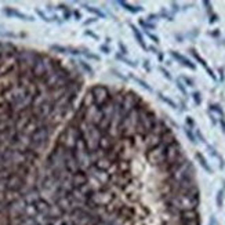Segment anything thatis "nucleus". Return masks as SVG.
<instances>
[{
  "label": "nucleus",
  "instance_id": "f257e3e1",
  "mask_svg": "<svg viewBox=\"0 0 225 225\" xmlns=\"http://www.w3.org/2000/svg\"><path fill=\"white\" fill-rule=\"evenodd\" d=\"M145 157L152 166H155V167L162 166L166 162V147L160 144L153 149L145 151Z\"/></svg>",
  "mask_w": 225,
  "mask_h": 225
},
{
  "label": "nucleus",
  "instance_id": "f03ea898",
  "mask_svg": "<svg viewBox=\"0 0 225 225\" xmlns=\"http://www.w3.org/2000/svg\"><path fill=\"white\" fill-rule=\"evenodd\" d=\"M94 97V104L95 105H102L105 101H108L110 94H112V87L105 84H94L88 88Z\"/></svg>",
  "mask_w": 225,
  "mask_h": 225
},
{
  "label": "nucleus",
  "instance_id": "7ed1b4c3",
  "mask_svg": "<svg viewBox=\"0 0 225 225\" xmlns=\"http://www.w3.org/2000/svg\"><path fill=\"white\" fill-rule=\"evenodd\" d=\"M182 155H184V151L178 141L166 148V162H174Z\"/></svg>",
  "mask_w": 225,
  "mask_h": 225
},
{
  "label": "nucleus",
  "instance_id": "20e7f679",
  "mask_svg": "<svg viewBox=\"0 0 225 225\" xmlns=\"http://www.w3.org/2000/svg\"><path fill=\"white\" fill-rule=\"evenodd\" d=\"M3 13L7 17H15V18H19V19H23V21H33L35 19L31 15H26V14H23V13H21V11H18V10H15V8H13V7L3 8Z\"/></svg>",
  "mask_w": 225,
  "mask_h": 225
},
{
  "label": "nucleus",
  "instance_id": "39448f33",
  "mask_svg": "<svg viewBox=\"0 0 225 225\" xmlns=\"http://www.w3.org/2000/svg\"><path fill=\"white\" fill-rule=\"evenodd\" d=\"M170 54H171V57L173 58H175L178 62H181L184 66H186V68H189V69H192V70H195L196 69V66H195V64H192V62L189 61L186 57H184V55H181L179 53H177V51H170Z\"/></svg>",
  "mask_w": 225,
  "mask_h": 225
},
{
  "label": "nucleus",
  "instance_id": "423d86ee",
  "mask_svg": "<svg viewBox=\"0 0 225 225\" xmlns=\"http://www.w3.org/2000/svg\"><path fill=\"white\" fill-rule=\"evenodd\" d=\"M174 142H177V138H175V135H174L173 130L170 129V130H167V131L162 135V145H164V147L167 148L169 145L174 144Z\"/></svg>",
  "mask_w": 225,
  "mask_h": 225
},
{
  "label": "nucleus",
  "instance_id": "0eeeda50",
  "mask_svg": "<svg viewBox=\"0 0 225 225\" xmlns=\"http://www.w3.org/2000/svg\"><path fill=\"white\" fill-rule=\"evenodd\" d=\"M130 28L133 29V33H134V36H135V40L138 42V44H140L144 50H147L148 47H147V44H145V42H144V38H142V35L140 33V31L137 29V26L135 25H133V23H130Z\"/></svg>",
  "mask_w": 225,
  "mask_h": 225
},
{
  "label": "nucleus",
  "instance_id": "6e6552de",
  "mask_svg": "<svg viewBox=\"0 0 225 225\" xmlns=\"http://www.w3.org/2000/svg\"><path fill=\"white\" fill-rule=\"evenodd\" d=\"M195 156H196V159L199 160V163H200V166H202L203 169L207 171L209 174H211V173H213V169H211V167L209 166L207 160H206V157H204V156H203L200 152H196V155H195Z\"/></svg>",
  "mask_w": 225,
  "mask_h": 225
},
{
  "label": "nucleus",
  "instance_id": "1a4fd4ad",
  "mask_svg": "<svg viewBox=\"0 0 225 225\" xmlns=\"http://www.w3.org/2000/svg\"><path fill=\"white\" fill-rule=\"evenodd\" d=\"M80 104H82L83 106H86V108L94 104V97H93V94H91V91H90V90H87V91L84 93V95H83V98H82Z\"/></svg>",
  "mask_w": 225,
  "mask_h": 225
},
{
  "label": "nucleus",
  "instance_id": "9d476101",
  "mask_svg": "<svg viewBox=\"0 0 225 225\" xmlns=\"http://www.w3.org/2000/svg\"><path fill=\"white\" fill-rule=\"evenodd\" d=\"M119 4L120 6H123L127 11H130L133 14H135V13H138V11H142V7H138V6H131V4H129V3H126V1H119Z\"/></svg>",
  "mask_w": 225,
  "mask_h": 225
},
{
  "label": "nucleus",
  "instance_id": "9b49d317",
  "mask_svg": "<svg viewBox=\"0 0 225 225\" xmlns=\"http://www.w3.org/2000/svg\"><path fill=\"white\" fill-rule=\"evenodd\" d=\"M78 62H79V66L84 70L86 73H88L90 76H93V75H94V69L91 68V66H90V65H88V64H87V62L84 61V60H80V61H78Z\"/></svg>",
  "mask_w": 225,
  "mask_h": 225
},
{
  "label": "nucleus",
  "instance_id": "f8f14e48",
  "mask_svg": "<svg viewBox=\"0 0 225 225\" xmlns=\"http://www.w3.org/2000/svg\"><path fill=\"white\" fill-rule=\"evenodd\" d=\"M86 7V10L88 11V13H91V14H94L95 17H98V18H106V15L102 13L101 10H98V8H93V7H90L88 4H86L84 6Z\"/></svg>",
  "mask_w": 225,
  "mask_h": 225
},
{
  "label": "nucleus",
  "instance_id": "ddd939ff",
  "mask_svg": "<svg viewBox=\"0 0 225 225\" xmlns=\"http://www.w3.org/2000/svg\"><path fill=\"white\" fill-rule=\"evenodd\" d=\"M116 60H119V61H122V62H124L126 65H130V66H133V68H135L137 66V64L134 61H130V60H127L124 55H122V54H116Z\"/></svg>",
  "mask_w": 225,
  "mask_h": 225
},
{
  "label": "nucleus",
  "instance_id": "4468645a",
  "mask_svg": "<svg viewBox=\"0 0 225 225\" xmlns=\"http://www.w3.org/2000/svg\"><path fill=\"white\" fill-rule=\"evenodd\" d=\"M191 54L194 55L195 58H196V60H198V61L200 62V64H202L203 66H204V69H207V68H209V66H207V64H206V61H204V60H203L202 57H200V55L198 54V51H196V50H195V48H191Z\"/></svg>",
  "mask_w": 225,
  "mask_h": 225
},
{
  "label": "nucleus",
  "instance_id": "2eb2a0df",
  "mask_svg": "<svg viewBox=\"0 0 225 225\" xmlns=\"http://www.w3.org/2000/svg\"><path fill=\"white\" fill-rule=\"evenodd\" d=\"M50 50H51V51H55V53H61V54L68 53L66 47H62V46H60V44H53V46H50Z\"/></svg>",
  "mask_w": 225,
  "mask_h": 225
},
{
  "label": "nucleus",
  "instance_id": "dca6fc26",
  "mask_svg": "<svg viewBox=\"0 0 225 225\" xmlns=\"http://www.w3.org/2000/svg\"><path fill=\"white\" fill-rule=\"evenodd\" d=\"M83 54H84V57H87L88 60H94V61H100L101 58H100V55H97V54H93V53H90L87 48H84L83 51H82Z\"/></svg>",
  "mask_w": 225,
  "mask_h": 225
},
{
  "label": "nucleus",
  "instance_id": "f3484780",
  "mask_svg": "<svg viewBox=\"0 0 225 225\" xmlns=\"http://www.w3.org/2000/svg\"><path fill=\"white\" fill-rule=\"evenodd\" d=\"M159 98H160V100H162V101H164L166 102V104H169V105H170L171 108H177V104H175V102L173 101V100H170V98H167V97H166V95H163V94L162 93H159Z\"/></svg>",
  "mask_w": 225,
  "mask_h": 225
},
{
  "label": "nucleus",
  "instance_id": "a211bd4d",
  "mask_svg": "<svg viewBox=\"0 0 225 225\" xmlns=\"http://www.w3.org/2000/svg\"><path fill=\"white\" fill-rule=\"evenodd\" d=\"M131 78L134 79V80H135V82H137V83H138L141 87H144V88H145V90H148V91H152V87H151V86H148L147 82H144V80H141V79L135 78V76H131Z\"/></svg>",
  "mask_w": 225,
  "mask_h": 225
},
{
  "label": "nucleus",
  "instance_id": "6ab92c4d",
  "mask_svg": "<svg viewBox=\"0 0 225 225\" xmlns=\"http://www.w3.org/2000/svg\"><path fill=\"white\" fill-rule=\"evenodd\" d=\"M210 110H214V112H217L221 117H224V110L220 108V105H217V104H211V105H210Z\"/></svg>",
  "mask_w": 225,
  "mask_h": 225
},
{
  "label": "nucleus",
  "instance_id": "aec40b11",
  "mask_svg": "<svg viewBox=\"0 0 225 225\" xmlns=\"http://www.w3.org/2000/svg\"><path fill=\"white\" fill-rule=\"evenodd\" d=\"M138 22H140V25L144 28V29H156V25L149 23V22H147V21H144V19H140Z\"/></svg>",
  "mask_w": 225,
  "mask_h": 225
},
{
  "label": "nucleus",
  "instance_id": "412c9836",
  "mask_svg": "<svg viewBox=\"0 0 225 225\" xmlns=\"http://www.w3.org/2000/svg\"><path fill=\"white\" fill-rule=\"evenodd\" d=\"M184 131H185V134H186V137H188V140L191 141V142H196V137L194 135V133L191 131V129H188V127H185L184 129Z\"/></svg>",
  "mask_w": 225,
  "mask_h": 225
},
{
  "label": "nucleus",
  "instance_id": "4be33fe9",
  "mask_svg": "<svg viewBox=\"0 0 225 225\" xmlns=\"http://www.w3.org/2000/svg\"><path fill=\"white\" fill-rule=\"evenodd\" d=\"M192 98H194V101L196 105H200V104H202V97H200V93H199V91H195V93L192 94Z\"/></svg>",
  "mask_w": 225,
  "mask_h": 225
},
{
  "label": "nucleus",
  "instance_id": "5701e85b",
  "mask_svg": "<svg viewBox=\"0 0 225 225\" xmlns=\"http://www.w3.org/2000/svg\"><path fill=\"white\" fill-rule=\"evenodd\" d=\"M222 196H224V189H220L217 194V206L218 207L222 206Z\"/></svg>",
  "mask_w": 225,
  "mask_h": 225
},
{
  "label": "nucleus",
  "instance_id": "b1692460",
  "mask_svg": "<svg viewBox=\"0 0 225 225\" xmlns=\"http://www.w3.org/2000/svg\"><path fill=\"white\" fill-rule=\"evenodd\" d=\"M185 122H186V127H188V129H194V127H195V120L191 116L186 117Z\"/></svg>",
  "mask_w": 225,
  "mask_h": 225
},
{
  "label": "nucleus",
  "instance_id": "393cba45",
  "mask_svg": "<svg viewBox=\"0 0 225 225\" xmlns=\"http://www.w3.org/2000/svg\"><path fill=\"white\" fill-rule=\"evenodd\" d=\"M159 70L163 73V76L167 79V80H173V78H171V75L169 73V70H167V69H164V68H162V66H160V68H159Z\"/></svg>",
  "mask_w": 225,
  "mask_h": 225
},
{
  "label": "nucleus",
  "instance_id": "a878e982",
  "mask_svg": "<svg viewBox=\"0 0 225 225\" xmlns=\"http://www.w3.org/2000/svg\"><path fill=\"white\" fill-rule=\"evenodd\" d=\"M177 87H178V88H179V91H181V93L184 94V95H186V88L184 87V84L181 83V80H177Z\"/></svg>",
  "mask_w": 225,
  "mask_h": 225
},
{
  "label": "nucleus",
  "instance_id": "bb28decb",
  "mask_svg": "<svg viewBox=\"0 0 225 225\" xmlns=\"http://www.w3.org/2000/svg\"><path fill=\"white\" fill-rule=\"evenodd\" d=\"M182 80H184V82L186 83V86H191V87H192V86H195V82L191 78H188V76H182Z\"/></svg>",
  "mask_w": 225,
  "mask_h": 225
},
{
  "label": "nucleus",
  "instance_id": "cd10ccee",
  "mask_svg": "<svg viewBox=\"0 0 225 225\" xmlns=\"http://www.w3.org/2000/svg\"><path fill=\"white\" fill-rule=\"evenodd\" d=\"M100 50H101V53H104V54H109V53H110V48H109V46H105V44L100 46Z\"/></svg>",
  "mask_w": 225,
  "mask_h": 225
},
{
  "label": "nucleus",
  "instance_id": "c85d7f7f",
  "mask_svg": "<svg viewBox=\"0 0 225 225\" xmlns=\"http://www.w3.org/2000/svg\"><path fill=\"white\" fill-rule=\"evenodd\" d=\"M84 35H86V36H90V38H93V39H95V40L100 39V38H98V35H95V33H94V32H91V31H86Z\"/></svg>",
  "mask_w": 225,
  "mask_h": 225
},
{
  "label": "nucleus",
  "instance_id": "c756f323",
  "mask_svg": "<svg viewBox=\"0 0 225 225\" xmlns=\"http://www.w3.org/2000/svg\"><path fill=\"white\" fill-rule=\"evenodd\" d=\"M66 50H68V53H70V54H73V55L80 54V51H79L78 48H73V47H66Z\"/></svg>",
  "mask_w": 225,
  "mask_h": 225
},
{
  "label": "nucleus",
  "instance_id": "7c9ffc66",
  "mask_svg": "<svg viewBox=\"0 0 225 225\" xmlns=\"http://www.w3.org/2000/svg\"><path fill=\"white\" fill-rule=\"evenodd\" d=\"M36 13H38V15H40L42 18H43V19H44V21H47V22H50V21H51L50 18H47V17L44 15V13H43V11H40V10H36Z\"/></svg>",
  "mask_w": 225,
  "mask_h": 225
},
{
  "label": "nucleus",
  "instance_id": "2f4dec72",
  "mask_svg": "<svg viewBox=\"0 0 225 225\" xmlns=\"http://www.w3.org/2000/svg\"><path fill=\"white\" fill-rule=\"evenodd\" d=\"M119 47H120V50H122V55H123V54H127V48H126V46H124L122 42H119Z\"/></svg>",
  "mask_w": 225,
  "mask_h": 225
},
{
  "label": "nucleus",
  "instance_id": "473e14b6",
  "mask_svg": "<svg viewBox=\"0 0 225 225\" xmlns=\"http://www.w3.org/2000/svg\"><path fill=\"white\" fill-rule=\"evenodd\" d=\"M196 135L199 137V140L202 141V142H204V144H206V140H204V137H203V134H202V131H200V130H196Z\"/></svg>",
  "mask_w": 225,
  "mask_h": 225
},
{
  "label": "nucleus",
  "instance_id": "72a5a7b5",
  "mask_svg": "<svg viewBox=\"0 0 225 225\" xmlns=\"http://www.w3.org/2000/svg\"><path fill=\"white\" fill-rule=\"evenodd\" d=\"M148 36H149L151 39L153 40L155 43H159V38H157V36H155V35H152V33H149V32H148Z\"/></svg>",
  "mask_w": 225,
  "mask_h": 225
},
{
  "label": "nucleus",
  "instance_id": "f704fd0d",
  "mask_svg": "<svg viewBox=\"0 0 225 225\" xmlns=\"http://www.w3.org/2000/svg\"><path fill=\"white\" fill-rule=\"evenodd\" d=\"M220 124H221V129H222V133L225 134V120H224V117H220Z\"/></svg>",
  "mask_w": 225,
  "mask_h": 225
},
{
  "label": "nucleus",
  "instance_id": "c9c22d12",
  "mask_svg": "<svg viewBox=\"0 0 225 225\" xmlns=\"http://www.w3.org/2000/svg\"><path fill=\"white\" fill-rule=\"evenodd\" d=\"M72 15H75L76 17V18H75V19H80V13H79V11H76V10H75V11H72Z\"/></svg>",
  "mask_w": 225,
  "mask_h": 225
},
{
  "label": "nucleus",
  "instance_id": "e433bc0d",
  "mask_svg": "<svg viewBox=\"0 0 225 225\" xmlns=\"http://www.w3.org/2000/svg\"><path fill=\"white\" fill-rule=\"evenodd\" d=\"M218 19V17L216 15V14H213V17H211V19H210V23H213V22H216Z\"/></svg>",
  "mask_w": 225,
  "mask_h": 225
},
{
  "label": "nucleus",
  "instance_id": "4c0bfd02",
  "mask_svg": "<svg viewBox=\"0 0 225 225\" xmlns=\"http://www.w3.org/2000/svg\"><path fill=\"white\" fill-rule=\"evenodd\" d=\"M148 60H145V61H144V66H145V69L147 70H151V68H149V64H148Z\"/></svg>",
  "mask_w": 225,
  "mask_h": 225
},
{
  "label": "nucleus",
  "instance_id": "58836bf2",
  "mask_svg": "<svg viewBox=\"0 0 225 225\" xmlns=\"http://www.w3.org/2000/svg\"><path fill=\"white\" fill-rule=\"evenodd\" d=\"M93 22H95V18H93V19H88V21H86L84 25H90V23H93Z\"/></svg>",
  "mask_w": 225,
  "mask_h": 225
},
{
  "label": "nucleus",
  "instance_id": "ea45409f",
  "mask_svg": "<svg viewBox=\"0 0 225 225\" xmlns=\"http://www.w3.org/2000/svg\"><path fill=\"white\" fill-rule=\"evenodd\" d=\"M210 119H211V122H213V124H216L217 122H216V119H214V116L213 115H210Z\"/></svg>",
  "mask_w": 225,
  "mask_h": 225
},
{
  "label": "nucleus",
  "instance_id": "a19ab883",
  "mask_svg": "<svg viewBox=\"0 0 225 225\" xmlns=\"http://www.w3.org/2000/svg\"><path fill=\"white\" fill-rule=\"evenodd\" d=\"M149 50H151L152 53H157V51H156V48H155V47H149Z\"/></svg>",
  "mask_w": 225,
  "mask_h": 225
}]
</instances>
